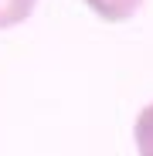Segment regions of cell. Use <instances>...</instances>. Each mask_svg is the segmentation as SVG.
Masks as SVG:
<instances>
[{
  "label": "cell",
  "mask_w": 153,
  "mask_h": 156,
  "mask_svg": "<svg viewBox=\"0 0 153 156\" xmlns=\"http://www.w3.org/2000/svg\"><path fill=\"white\" fill-rule=\"evenodd\" d=\"M85 7L106 24H126L143 7V0H85Z\"/></svg>",
  "instance_id": "1"
},
{
  "label": "cell",
  "mask_w": 153,
  "mask_h": 156,
  "mask_svg": "<svg viewBox=\"0 0 153 156\" xmlns=\"http://www.w3.org/2000/svg\"><path fill=\"white\" fill-rule=\"evenodd\" d=\"M133 143H136V156H153V102L140 109L133 122Z\"/></svg>",
  "instance_id": "2"
},
{
  "label": "cell",
  "mask_w": 153,
  "mask_h": 156,
  "mask_svg": "<svg viewBox=\"0 0 153 156\" xmlns=\"http://www.w3.org/2000/svg\"><path fill=\"white\" fill-rule=\"evenodd\" d=\"M38 7V0H0V31L24 24Z\"/></svg>",
  "instance_id": "3"
}]
</instances>
